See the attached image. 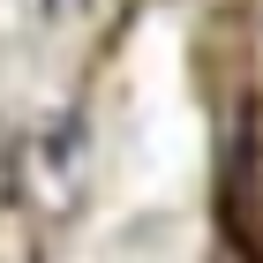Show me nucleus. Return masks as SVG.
I'll use <instances>...</instances> for the list:
<instances>
[{"label":"nucleus","mask_w":263,"mask_h":263,"mask_svg":"<svg viewBox=\"0 0 263 263\" xmlns=\"http://www.w3.org/2000/svg\"><path fill=\"white\" fill-rule=\"evenodd\" d=\"M53 8H61V0H53Z\"/></svg>","instance_id":"nucleus-1"}]
</instances>
